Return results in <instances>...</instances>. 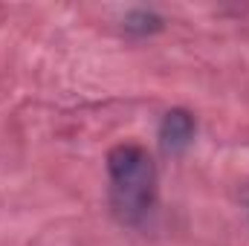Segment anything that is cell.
<instances>
[{"mask_svg":"<svg viewBox=\"0 0 249 246\" xmlns=\"http://www.w3.org/2000/svg\"><path fill=\"white\" fill-rule=\"evenodd\" d=\"M194 139V119L186 110H168L165 119L160 124V142L168 154H180L186 151L188 142Z\"/></svg>","mask_w":249,"mask_h":246,"instance_id":"7a4b0ae2","label":"cell"},{"mask_svg":"<svg viewBox=\"0 0 249 246\" xmlns=\"http://www.w3.org/2000/svg\"><path fill=\"white\" fill-rule=\"evenodd\" d=\"M157 26H160V20H157L151 12H136V15H130L127 23H124V29H130V32H154Z\"/></svg>","mask_w":249,"mask_h":246,"instance_id":"3957f363","label":"cell"},{"mask_svg":"<svg viewBox=\"0 0 249 246\" xmlns=\"http://www.w3.org/2000/svg\"><path fill=\"white\" fill-rule=\"evenodd\" d=\"M110 174V200L116 214L124 223H139L157 197V168L145 148L139 145H116L107 154Z\"/></svg>","mask_w":249,"mask_h":246,"instance_id":"6da1fadb","label":"cell"}]
</instances>
